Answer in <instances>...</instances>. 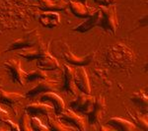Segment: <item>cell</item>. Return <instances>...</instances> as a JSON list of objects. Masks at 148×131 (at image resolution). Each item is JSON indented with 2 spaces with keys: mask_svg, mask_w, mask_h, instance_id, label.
I'll return each instance as SVG.
<instances>
[{
  "mask_svg": "<svg viewBox=\"0 0 148 131\" xmlns=\"http://www.w3.org/2000/svg\"><path fill=\"white\" fill-rule=\"evenodd\" d=\"M136 55L130 47L121 42L110 46L106 50V60L111 67L116 69L130 68L135 61Z\"/></svg>",
  "mask_w": 148,
  "mask_h": 131,
  "instance_id": "obj_1",
  "label": "cell"
},
{
  "mask_svg": "<svg viewBox=\"0 0 148 131\" xmlns=\"http://www.w3.org/2000/svg\"><path fill=\"white\" fill-rule=\"evenodd\" d=\"M101 11V19L97 27L101 28L104 32L108 34L114 35L119 28L118 14H116V7L114 4L109 6H100Z\"/></svg>",
  "mask_w": 148,
  "mask_h": 131,
  "instance_id": "obj_2",
  "label": "cell"
},
{
  "mask_svg": "<svg viewBox=\"0 0 148 131\" xmlns=\"http://www.w3.org/2000/svg\"><path fill=\"white\" fill-rule=\"evenodd\" d=\"M40 40H42V35H40L39 30L29 31L26 34H24L22 37L19 39L13 40L8 44L4 52L14 51V50H22V49L30 48V47L35 46L37 44H39Z\"/></svg>",
  "mask_w": 148,
  "mask_h": 131,
  "instance_id": "obj_3",
  "label": "cell"
},
{
  "mask_svg": "<svg viewBox=\"0 0 148 131\" xmlns=\"http://www.w3.org/2000/svg\"><path fill=\"white\" fill-rule=\"evenodd\" d=\"M3 67L5 71L8 73L9 77L13 83L19 84L21 86H24V83L26 81V76L27 72L23 70L22 65H21V61L19 59L12 58L4 62Z\"/></svg>",
  "mask_w": 148,
  "mask_h": 131,
  "instance_id": "obj_4",
  "label": "cell"
},
{
  "mask_svg": "<svg viewBox=\"0 0 148 131\" xmlns=\"http://www.w3.org/2000/svg\"><path fill=\"white\" fill-rule=\"evenodd\" d=\"M57 118L64 124L71 126L75 130H86V123L83 117L78 115L76 111L71 108H64L60 114L57 115Z\"/></svg>",
  "mask_w": 148,
  "mask_h": 131,
  "instance_id": "obj_5",
  "label": "cell"
},
{
  "mask_svg": "<svg viewBox=\"0 0 148 131\" xmlns=\"http://www.w3.org/2000/svg\"><path fill=\"white\" fill-rule=\"evenodd\" d=\"M106 108L107 103L104 97L100 96L98 99L95 100L94 106H93L91 111L86 114V115H88V123H89V125L97 126L101 124V121L104 118L105 113H106Z\"/></svg>",
  "mask_w": 148,
  "mask_h": 131,
  "instance_id": "obj_6",
  "label": "cell"
},
{
  "mask_svg": "<svg viewBox=\"0 0 148 131\" xmlns=\"http://www.w3.org/2000/svg\"><path fill=\"white\" fill-rule=\"evenodd\" d=\"M95 100L96 99L93 96H91L90 94H84V93H82L75 100L71 101L69 106H70V108L73 109L74 111L81 113L86 115L93 108Z\"/></svg>",
  "mask_w": 148,
  "mask_h": 131,
  "instance_id": "obj_7",
  "label": "cell"
},
{
  "mask_svg": "<svg viewBox=\"0 0 148 131\" xmlns=\"http://www.w3.org/2000/svg\"><path fill=\"white\" fill-rule=\"evenodd\" d=\"M61 55L62 58L66 62H68L70 65L74 66H86L89 65L90 63L94 60L95 57V52H91V53L87 54L84 56H76L72 51L69 49V47L67 46H64V48L62 52H61Z\"/></svg>",
  "mask_w": 148,
  "mask_h": 131,
  "instance_id": "obj_8",
  "label": "cell"
},
{
  "mask_svg": "<svg viewBox=\"0 0 148 131\" xmlns=\"http://www.w3.org/2000/svg\"><path fill=\"white\" fill-rule=\"evenodd\" d=\"M49 53V47L44 44L42 40H40L39 44H37L35 46L30 47V48L22 49L18 54L19 56L23 57L27 61H33V60H38L40 57L47 55Z\"/></svg>",
  "mask_w": 148,
  "mask_h": 131,
  "instance_id": "obj_9",
  "label": "cell"
},
{
  "mask_svg": "<svg viewBox=\"0 0 148 131\" xmlns=\"http://www.w3.org/2000/svg\"><path fill=\"white\" fill-rule=\"evenodd\" d=\"M57 84H58V82L54 80H40L35 87L28 90L24 96L27 98H34L38 95H42L47 92H53L57 89Z\"/></svg>",
  "mask_w": 148,
  "mask_h": 131,
  "instance_id": "obj_10",
  "label": "cell"
},
{
  "mask_svg": "<svg viewBox=\"0 0 148 131\" xmlns=\"http://www.w3.org/2000/svg\"><path fill=\"white\" fill-rule=\"evenodd\" d=\"M74 83L76 89L84 94H91V85L88 74L86 72L84 66H78L74 72Z\"/></svg>",
  "mask_w": 148,
  "mask_h": 131,
  "instance_id": "obj_11",
  "label": "cell"
},
{
  "mask_svg": "<svg viewBox=\"0 0 148 131\" xmlns=\"http://www.w3.org/2000/svg\"><path fill=\"white\" fill-rule=\"evenodd\" d=\"M40 102L51 104L54 113L56 115L60 114L63 111V109L65 108V104H64L62 98L54 92H47L42 94L40 98Z\"/></svg>",
  "mask_w": 148,
  "mask_h": 131,
  "instance_id": "obj_12",
  "label": "cell"
},
{
  "mask_svg": "<svg viewBox=\"0 0 148 131\" xmlns=\"http://www.w3.org/2000/svg\"><path fill=\"white\" fill-rule=\"evenodd\" d=\"M100 19H101V11H100V9L94 10V12L91 15L88 16L87 18H85V21H83L82 23H80L76 27H74L73 31L74 32L81 33V34L89 32V31L93 30L95 27H97L100 22Z\"/></svg>",
  "mask_w": 148,
  "mask_h": 131,
  "instance_id": "obj_13",
  "label": "cell"
},
{
  "mask_svg": "<svg viewBox=\"0 0 148 131\" xmlns=\"http://www.w3.org/2000/svg\"><path fill=\"white\" fill-rule=\"evenodd\" d=\"M74 69L71 65L63 64V83L62 90L67 95H76V87L74 83Z\"/></svg>",
  "mask_w": 148,
  "mask_h": 131,
  "instance_id": "obj_14",
  "label": "cell"
},
{
  "mask_svg": "<svg viewBox=\"0 0 148 131\" xmlns=\"http://www.w3.org/2000/svg\"><path fill=\"white\" fill-rule=\"evenodd\" d=\"M25 111L31 116H39V115L49 116L53 111V108L47 103L39 102V103H33L28 104L26 106Z\"/></svg>",
  "mask_w": 148,
  "mask_h": 131,
  "instance_id": "obj_15",
  "label": "cell"
},
{
  "mask_svg": "<svg viewBox=\"0 0 148 131\" xmlns=\"http://www.w3.org/2000/svg\"><path fill=\"white\" fill-rule=\"evenodd\" d=\"M39 23L46 29H53L60 25V15L57 12L44 11L39 15Z\"/></svg>",
  "mask_w": 148,
  "mask_h": 131,
  "instance_id": "obj_16",
  "label": "cell"
},
{
  "mask_svg": "<svg viewBox=\"0 0 148 131\" xmlns=\"http://www.w3.org/2000/svg\"><path fill=\"white\" fill-rule=\"evenodd\" d=\"M68 7L70 8L73 15H75L76 17L81 18V19L87 18L88 16H90L93 12H94V9H93L92 7L87 6L86 4L82 3V2H80V1L69 0Z\"/></svg>",
  "mask_w": 148,
  "mask_h": 131,
  "instance_id": "obj_17",
  "label": "cell"
},
{
  "mask_svg": "<svg viewBox=\"0 0 148 131\" xmlns=\"http://www.w3.org/2000/svg\"><path fill=\"white\" fill-rule=\"evenodd\" d=\"M68 1L66 0H39V7L42 11L58 12L66 9Z\"/></svg>",
  "mask_w": 148,
  "mask_h": 131,
  "instance_id": "obj_18",
  "label": "cell"
},
{
  "mask_svg": "<svg viewBox=\"0 0 148 131\" xmlns=\"http://www.w3.org/2000/svg\"><path fill=\"white\" fill-rule=\"evenodd\" d=\"M107 124L112 126L114 130H121V131H133L138 128L135 126L133 122L121 117H112L107 121Z\"/></svg>",
  "mask_w": 148,
  "mask_h": 131,
  "instance_id": "obj_19",
  "label": "cell"
},
{
  "mask_svg": "<svg viewBox=\"0 0 148 131\" xmlns=\"http://www.w3.org/2000/svg\"><path fill=\"white\" fill-rule=\"evenodd\" d=\"M37 67L45 71H53L59 68L58 60L51 55V53L40 57L37 60Z\"/></svg>",
  "mask_w": 148,
  "mask_h": 131,
  "instance_id": "obj_20",
  "label": "cell"
},
{
  "mask_svg": "<svg viewBox=\"0 0 148 131\" xmlns=\"http://www.w3.org/2000/svg\"><path fill=\"white\" fill-rule=\"evenodd\" d=\"M24 98H26L24 95H21L19 93L15 92H8L5 90L0 89V104H6L9 106H13L16 104L21 102Z\"/></svg>",
  "mask_w": 148,
  "mask_h": 131,
  "instance_id": "obj_21",
  "label": "cell"
},
{
  "mask_svg": "<svg viewBox=\"0 0 148 131\" xmlns=\"http://www.w3.org/2000/svg\"><path fill=\"white\" fill-rule=\"evenodd\" d=\"M130 101L139 108V111L144 114H147L148 111V98L147 95L143 91H137L133 93L130 97Z\"/></svg>",
  "mask_w": 148,
  "mask_h": 131,
  "instance_id": "obj_22",
  "label": "cell"
},
{
  "mask_svg": "<svg viewBox=\"0 0 148 131\" xmlns=\"http://www.w3.org/2000/svg\"><path fill=\"white\" fill-rule=\"evenodd\" d=\"M128 114L133 118L135 122V126L141 130H147L148 122H147V116L146 114L140 113L139 111H136L134 113H128Z\"/></svg>",
  "mask_w": 148,
  "mask_h": 131,
  "instance_id": "obj_23",
  "label": "cell"
},
{
  "mask_svg": "<svg viewBox=\"0 0 148 131\" xmlns=\"http://www.w3.org/2000/svg\"><path fill=\"white\" fill-rule=\"evenodd\" d=\"M47 126H49V130H53V131H71V130H75L73 127L71 126H68L64 123L61 122L60 120L57 118H52V117H47Z\"/></svg>",
  "mask_w": 148,
  "mask_h": 131,
  "instance_id": "obj_24",
  "label": "cell"
},
{
  "mask_svg": "<svg viewBox=\"0 0 148 131\" xmlns=\"http://www.w3.org/2000/svg\"><path fill=\"white\" fill-rule=\"evenodd\" d=\"M46 79H49V75H47V71L42 70L40 68L27 72V76H26V81H28V82H34V81H40Z\"/></svg>",
  "mask_w": 148,
  "mask_h": 131,
  "instance_id": "obj_25",
  "label": "cell"
},
{
  "mask_svg": "<svg viewBox=\"0 0 148 131\" xmlns=\"http://www.w3.org/2000/svg\"><path fill=\"white\" fill-rule=\"evenodd\" d=\"M30 124L32 130L36 131H47L49 129V126L46 125L45 123L42 122V120L40 119L38 116H32L30 118Z\"/></svg>",
  "mask_w": 148,
  "mask_h": 131,
  "instance_id": "obj_26",
  "label": "cell"
},
{
  "mask_svg": "<svg viewBox=\"0 0 148 131\" xmlns=\"http://www.w3.org/2000/svg\"><path fill=\"white\" fill-rule=\"evenodd\" d=\"M30 115L25 111V113L21 116L20 121H19V128H20L21 131H32L30 124Z\"/></svg>",
  "mask_w": 148,
  "mask_h": 131,
  "instance_id": "obj_27",
  "label": "cell"
},
{
  "mask_svg": "<svg viewBox=\"0 0 148 131\" xmlns=\"http://www.w3.org/2000/svg\"><path fill=\"white\" fill-rule=\"evenodd\" d=\"M2 123H3V124H5L10 130H15V131L20 130V128H19V124H17V123H14L13 121L10 119V117L6 118V119L4 120Z\"/></svg>",
  "mask_w": 148,
  "mask_h": 131,
  "instance_id": "obj_28",
  "label": "cell"
},
{
  "mask_svg": "<svg viewBox=\"0 0 148 131\" xmlns=\"http://www.w3.org/2000/svg\"><path fill=\"white\" fill-rule=\"evenodd\" d=\"M99 6H109L112 4H114L116 0H94Z\"/></svg>",
  "mask_w": 148,
  "mask_h": 131,
  "instance_id": "obj_29",
  "label": "cell"
},
{
  "mask_svg": "<svg viewBox=\"0 0 148 131\" xmlns=\"http://www.w3.org/2000/svg\"><path fill=\"white\" fill-rule=\"evenodd\" d=\"M6 118H9V113L8 111H6L5 109L0 106V123H2Z\"/></svg>",
  "mask_w": 148,
  "mask_h": 131,
  "instance_id": "obj_30",
  "label": "cell"
},
{
  "mask_svg": "<svg viewBox=\"0 0 148 131\" xmlns=\"http://www.w3.org/2000/svg\"><path fill=\"white\" fill-rule=\"evenodd\" d=\"M139 22L141 23V26H146L147 25V14H144V15H142L141 19L139 20Z\"/></svg>",
  "mask_w": 148,
  "mask_h": 131,
  "instance_id": "obj_31",
  "label": "cell"
},
{
  "mask_svg": "<svg viewBox=\"0 0 148 131\" xmlns=\"http://www.w3.org/2000/svg\"><path fill=\"white\" fill-rule=\"evenodd\" d=\"M2 86H3V78L0 77V89L2 88Z\"/></svg>",
  "mask_w": 148,
  "mask_h": 131,
  "instance_id": "obj_32",
  "label": "cell"
},
{
  "mask_svg": "<svg viewBox=\"0 0 148 131\" xmlns=\"http://www.w3.org/2000/svg\"><path fill=\"white\" fill-rule=\"evenodd\" d=\"M80 2H82V3H84V4H86V2H87V0H79Z\"/></svg>",
  "mask_w": 148,
  "mask_h": 131,
  "instance_id": "obj_33",
  "label": "cell"
}]
</instances>
